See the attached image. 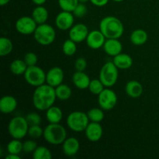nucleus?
Instances as JSON below:
<instances>
[{
  "label": "nucleus",
  "mask_w": 159,
  "mask_h": 159,
  "mask_svg": "<svg viewBox=\"0 0 159 159\" xmlns=\"http://www.w3.org/2000/svg\"><path fill=\"white\" fill-rule=\"evenodd\" d=\"M87 115L91 122L100 123L104 119V113L102 108L90 109Z\"/></svg>",
  "instance_id": "nucleus-29"
},
{
  "label": "nucleus",
  "mask_w": 159,
  "mask_h": 159,
  "mask_svg": "<svg viewBox=\"0 0 159 159\" xmlns=\"http://www.w3.org/2000/svg\"><path fill=\"white\" fill-rule=\"evenodd\" d=\"M75 16L72 12L62 10L55 18V25L60 30H68L74 26Z\"/></svg>",
  "instance_id": "nucleus-11"
},
{
  "label": "nucleus",
  "mask_w": 159,
  "mask_h": 159,
  "mask_svg": "<svg viewBox=\"0 0 159 159\" xmlns=\"http://www.w3.org/2000/svg\"><path fill=\"white\" fill-rule=\"evenodd\" d=\"M48 9L43 6H37V7L34 8L32 12V17L37 25L43 24L46 23L48 19Z\"/></svg>",
  "instance_id": "nucleus-23"
},
{
  "label": "nucleus",
  "mask_w": 159,
  "mask_h": 159,
  "mask_svg": "<svg viewBox=\"0 0 159 159\" xmlns=\"http://www.w3.org/2000/svg\"><path fill=\"white\" fill-rule=\"evenodd\" d=\"M7 152L9 154H15L19 155L23 152V143L19 139H14L9 141L7 144Z\"/></svg>",
  "instance_id": "nucleus-31"
},
{
  "label": "nucleus",
  "mask_w": 159,
  "mask_h": 159,
  "mask_svg": "<svg viewBox=\"0 0 159 159\" xmlns=\"http://www.w3.org/2000/svg\"><path fill=\"white\" fill-rule=\"evenodd\" d=\"M130 41L133 44L137 46H141L147 42L148 36L146 31L141 29H137L132 32L130 35Z\"/></svg>",
  "instance_id": "nucleus-24"
},
{
  "label": "nucleus",
  "mask_w": 159,
  "mask_h": 159,
  "mask_svg": "<svg viewBox=\"0 0 159 159\" xmlns=\"http://www.w3.org/2000/svg\"><path fill=\"white\" fill-rule=\"evenodd\" d=\"M87 113L81 111H74L67 117V125L70 130L75 132L85 131L89 124Z\"/></svg>",
  "instance_id": "nucleus-6"
},
{
  "label": "nucleus",
  "mask_w": 159,
  "mask_h": 159,
  "mask_svg": "<svg viewBox=\"0 0 159 159\" xmlns=\"http://www.w3.org/2000/svg\"><path fill=\"white\" fill-rule=\"evenodd\" d=\"M89 33L88 27L85 24L78 23L69 30V38L76 43H81L86 40Z\"/></svg>",
  "instance_id": "nucleus-12"
},
{
  "label": "nucleus",
  "mask_w": 159,
  "mask_h": 159,
  "mask_svg": "<svg viewBox=\"0 0 159 159\" xmlns=\"http://www.w3.org/2000/svg\"><path fill=\"white\" fill-rule=\"evenodd\" d=\"M118 68L113 61H108L103 65L99 72V79L106 88H110L116 83L118 79Z\"/></svg>",
  "instance_id": "nucleus-7"
},
{
  "label": "nucleus",
  "mask_w": 159,
  "mask_h": 159,
  "mask_svg": "<svg viewBox=\"0 0 159 159\" xmlns=\"http://www.w3.org/2000/svg\"><path fill=\"white\" fill-rule=\"evenodd\" d=\"M62 51L66 56H73L77 51L76 43L71 39H68L62 45Z\"/></svg>",
  "instance_id": "nucleus-30"
},
{
  "label": "nucleus",
  "mask_w": 159,
  "mask_h": 159,
  "mask_svg": "<svg viewBox=\"0 0 159 159\" xmlns=\"http://www.w3.org/2000/svg\"><path fill=\"white\" fill-rule=\"evenodd\" d=\"M106 39L107 38L105 36L100 30H93L89 33L85 40L89 48L93 50H97L103 47Z\"/></svg>",
  "instance_id": "nucleus-13"
},
{
  "label": "nucleus",
  "mask_w": 159,
  "mask_h": 159,
  "mask_svg": "<svg viewBox=\"0 0 159 159\" xmlns=\"http://www.w3.org/2000/svg\"><path fill=\"white\" fill-rule=\"evenodd\" d=\"M17 107V100L12 96H4L0 99V111L5 114L12 113Z\"/></svg>",
  "instance_id": "nucleus-18"
},
{
  "label": "nucleus",
  "mask_w": 159,
  "mask_h": 159,
  "mask_svg": "<svg viewBox=\"0 0 159 159\" xmlns=\"http://www.w3.org/2000/svg\"><path fill=\"white\" fill-rule=\"evenodd\" d=\"M64 71L59 67L51 68L46 74V82L48 85L56 88L63 82Z\"/></svg>",
  "instance_id": "nucleus-14"
},
{
  "label": "nucleus",
  "mask_w": 159,
  "mask_h": 159,
  "mask_svg": "<svg viewBox=\"0 0 159 159\" xmlns=\"http://www.w3.org/2000/svg\"><path fill=\"white\" fill-rule=\"evenodd\" d=\"M87 139L91 142H97L102 138L103 130L99 123L91 122L85 130Z\"/></svg>",
  "instance_id": "nucleus-15"
},
{
  "label": "nucleus",
  "mask_w": 159,
  "mask_h": 159,
  "mask_svg": "<svg viewBox=\"0 0 159 159\" xmlns=\"http://www.w3.org/2000/svg\"><path fill=\"white\" fill-rule=\"evenodd\" d=\"M92 4L98 7H102L108 3L109 0H89Z\"/></svg>",
  "instance_id": "nucleus-40"
},
{
  "label": "nucleus",
  "mask_w": 159,
  "mask_h": 159,
  "mask_svg": "<svg viewBox=\"0 0 159 159\" xmlns=\"http://www.w3.org/2000/svg\"><path fill=\"white\" fill-rule=\"evenodd\" d=\"M10 0H0V6H4L9 2Z\"/></svg>",
  "instance_id": "nucleus-43"
},
{
  "label": "nucleus",
  "mask_w": 159,
  "mask_h": 159,
  "mask_svg": "<svg viewBox=\"0 0 159 159\" xmlns=\"http://www.w3.org/2000/svg\"><path fill=\"white\" fill-rule=\"evenodd\" d=\"M98 102L99 107L103 110H111L117 103V96L114 91L106 88L98 96Z\"/></svg>",
  "instance_id": "nucleus-9"
},
{
  "label": "nucleus",
  "mask_w": 159,
  "mask_h": 159,
  "mask_svg": "<svg viewBox=\"0 0 159 159\" xmlns=\"http://www.w3.org/2000/svg\"><path fill=\"white\" fill-rule=\"evenodd\" d=\"M72 13L75 17H77V18H82L85 16L87 13V7L85 3L79 2L77 6L73 10Z\"/></svg>",
  "instance_id": "nucleus-36"
},
{
  "label": "nucleus",
  "mask_w": 159,
  "mask_h": 159,
  "mask_svg": "<svg viewBox=\"0 0 159 159\" xmlns=\"http://www.w3.org/2000/svg\"><path fill=\"white\" fill-rule=\"evenodd\" d=\"M43 138L49 144L59 145L63 144L67 138L65 127L60 124H49L43 130Z\"/></svg>",
  "instance_id": "nucleus-3"
},
{
  "label": "nucleus",
  "mask_w": 159,
  "mask_h": 159,
  "mask_svg": "<svg viewBox=\"0 0 159 159\" xmlns=\"http://www.w3.org/2000/svg\"><path fill=\"white\" fill-rule=\"evenodd\" d=\"M6 159H20L19 155H15V154H9L6 156Z\"/></svg>",
  "instance_id": "nucleus-41"
},
{
  "label": "nucleus",
  "mask_w": 159,
  "mask_h": 159,
  "mask_svg": "<svg viewBox=\"0 0 159 159\" xmlns=\"http://www.w3.org/2000/svg\"><path fill=\"white\" fill-rule=\"evenodd\" d=\"M23 60L26 62L27 66H34V65H37V61H38V57L35 53L28 52L25 54Z\"/></svg>",
  "instance_id": "nucleus-37"
},
{
  "label": "nucleus",
  "mask_w": 159,
  "mask_h": 159,
  "mask_svg": "<svg viewBox=\"0 0 159 159\" xmlns=\"http://www.w3.org/2000/svg\"><path fill=\"white\" fill-rule=\"evenodd\" d=\"M33 158L34 159H51L52 154L48 148L38 146L33 152Z\"/></svg>",
  "instance_id": "nucleus-28"
},
{
  "label": "nucleus",
  "mask_w": 159,
  "mask_h": 159,
  "mask_svg": "<svg viewBox=\"0 0 159 159\" xmlns=\"http://www.w3.org/2000/svg\"><path fill=\"white\" fill-rule=\"evenodd\" d=\"M79 2V0H58V5L61 9L68 12H73Z\"/></svg>",
  "instance_id": "nucleus-33"
},
{
  "label": "nucleus",
  "mask_w": 159,
  "mask_h": 159,
  "mask_svg": "<svg viewBox=\"0 0 159 159\" xmlns=\"http://www.w3.org/2000/svg\"><path fill=\"white\" fill-rule=\"evenodd\" d=\"M13 49V44L10 39L7 37H1L0 39V56L5 57L11 54Z\"/></svg>",
  "instance_id": "nucleus-27"
},
{
  "label": "nucleus",
  "mask_w": 159,
  "mask_h": 159,
  "mask_svg": "<svg viewBox=\"0 0 159 159\" xmlns=\"http://www.w3.org/2000/svg\"><path fill=\"white\" fill-rule=\"evenodd\" d=\"M26 120L29 126L40 125L41 123V117L37 113H30L26 116Z\"/></svg>",
  "instance_id": "nucleus-35"
},
{
  "label": "nucleus",
  "mask_w": 159,
  "mask_h": 159,
  "mask_svg": "<svg viewBox=\"0 0 159 159\" xmlns=\"http://www.w3.org/2000/svg\"><path fill=\"white\" fill-rule=\"evenodd\" d=\"M80 148V143L75 138H66L62 144V150L66 156L71 157L75 155Z\"/></svg>",
  "instance_id": "nucleus-16"
},
{
  "label": "nucleus",
  "mask_w": 159,
  "mask_h": 159,
  "mask_svg": "<svg viewBox=\"0 0 159 159\" xmlns=\"http://www.w3.org/2000/svg\"><path fill=\"white\" fill-rule=\"evenodd\" d=\"M43 130L40 125L30 126L29 130H28V135L30 138H34V139H37V138H39L41 136H43Z\"/></svg>",
  "instance_id": "nucleus-34"
},
{
  "label": "nucleus",
  "mask_w": 159,
  "mask_h": 159,
  "mask_svg": "<svg viewBox=\"0 0 159 159\" xmlns=\"http://www.w3.org/2000/svg\"><path fill=\"white\" fill-rule=\"evenodd\" d=\"M29 124L26 117L23 116H15L9 121L8 125V131L9 135L14 139H23L28 134Z\"/></svg>",
  "instance_id": "nucleus-4"
},
{
  "label": "nucleus",
  "mask_w": 159,
  "mask_h": 159,
  "mask_svg": "<svg viewBox=\"0 0 159 159\" xmlns=\"http://www.w3.org/2000/svg\"><path fill=\"white\" fill-rule=\"evenodd\" d=\"M87 68V61L84 57H79L75 62V68L76 71H84Z\"/></svg>",
  "instance_id": "nucleus-39"
},
{
  "label": "nucleus",
  "mask_w": 159,
  "mask_h": 159,
  "mask_svg": "<svg viewBox=\"0 0 159 159\" xmlns=\"http://www.w3.org/2000/svg\"><path fill=\"white\" fill-rule=\"evenodd\" d=\"M103 49L108 55L115 57L122 53L123 45L119 39H107L103 45Z\"/></svg>",
  "instance_id": "nucleus-17"
},
{
  "label": "nucleus",
  "mask_w": 159,
  "mask_h": 159,
  "mask_svg": "<svg viewBox=\"0 0 159 159\" xmlns=\"http://www.w3.org/2000/svg\"><path fill=\"white\" fill-rule=\"evenodd\" d=\"M89 1V0H79V2H81V3H86V2H88Z\"/></svg>",
  "instance_id": "nucleus-44"
},
{
  "label": "nucleus",
  "mask_w": 159,
  "mask_h": 159,
  "mask_svg": "<svg viewBox=\"0 0 159 159\" xmlns=\"http://www.w3.org/2000/svg\"><path fill=\"white\" fill-rule=\"evenodd\" d=\"M31 1L37 6H43L46 2L47 0H31Z\"/></svg>",
  "instance_id": "nucleus-42"
},
{
  "label": "nucleus",
  "mask_w": 159,
  "mask_h": 159,
  "mask_svg": "<svg viewBox=\"0 0 159 159\" xmlns=\"http://www.w3.org/2000/svg\"><path fill=\"white\" fill-rule=\"evenodd\" d=\"M55 93L57 99L62 101L68 100L71 96V93H71V88L68 85L62 83L59 85L58 86L56 87Z\"/></svg>",
  "instance_id": "nucleus-26"
},
{
  "label": "nucleus",
  "mask_w": 159,
  "mask_h": 159,
  "mask_svg": "<svg viewBox=\"0 0 159 159\" xmlns=\"http://www.w3.org/2000/svg\"><path fill=\"white\" fill-rule=\"evenodd\" d=\"M55 88L48 84L36 87L33 94V104L37 110L43 111L54 106L56 100Z\"/></svg>",
  "instance_id": "nucleus-1"
},
{
  "label": "nucleus",
  "mask_w": 159,
  "mask_h": 159,
  "mask_svg": "<svg viewBox=\"0 0 159 159\" xmlns=\"http://www.w3.org/2000/svg\"><path fill=\"white\" fill-rule=\"evenodd\" d=\"M99 30L107 39H119L124 34V26L119 19L108 16L99 23Z\"/></svg>",
  "instance_id": "nucleus-2"
},
{
  "label": "nucleus",
  "mask_w": 159,
  "mask_h": 159,
  "mask_svg": "<svg viewBox=\"0 0 159 159\" xmlns=\"http://www.w3.org/2000/svg\"><path fill=\"white\" fill-rule=\"evenodd\" d=\"M113 1L116 2H121L124 1V0H113Z\"/></svg>",
  "instance_id": "nucleus-45"
},
{
  "label": "nucleus",
  "mask_w": 159,
  "mask_h": 159,
  "mask_svg": "<svg viewBox=\"0 0 159 159\" xmlns=\"http://www.w3.org/2000/svg\"><path fill=\"white\" fill-rule=\"evenodd\" d=\"M38 147L37 142L31 140H27L25 142L23 143V152L26 153H31L36 150V148Z\"/></svg>",
  "instance_id": "nucleus-38"
},
{
  "label": "nucleus",
  "mask_w": 159,
  "mask_h": 159,
  "mask_svg": "<svg viewBox=\"0 0 159 159\" xmlns=\"http://www.w3.org/2000/svg\"><path fill=\"white\" fill-rule=\"evenodd\" d=\"M37 23L33 19L32 16H22L16 20L15 23V28L16 31L23 35H30L34 34L37 27Z\"/></svg>",
  "instance_id": "nucleus-10"
},
{
  "label": "nucleus",
  "mask_w": 159,
  "mask_h": 159,
  "mask_svg": "<svg viewBox=\"0 0 159 159\" xmlns=\"http://www.w3.org/2000/svg\"><path fill=\"white\" fill-rule=\"evenodd\" d=\"M34 37L39 44L48 46L55 40L56 31L53 26L43 23L37 26L34 33Z\"/></svg>",
  "instance_id": "nucleus-5"
},
{
  "label": "nucleus",
  "mask_w": 159,
  "mask_h": 159,
  "mask_svg": "<svg viewBox=\"0 0 159 159\" xmlns=\"http://www.w3.org/2000/svg\"><path fill=\"white\" fill-rule=\"evenodd\" d=\"M23 75L26 82L31 86L38 87L46 82V73L37 65L28 66Z\"/></svg>",
  "instance_id": "nucleus-8"
},
{
  "label": "nucleus",
  "mask_w": 159,
  "mask_h": 159,
  "mask_svg": "<svg viewBox=\"0 0 159 159\" xmlns=\"http://www.w3.org/2000/svg\"><path fill=\"white\" fill-rule=\"evenodd\" d=\"M125 91L127 96L133 99L139 98L143 93V85L136 80L129 81L125 86Z\"/></svg>",
  "instance_id": "nucleus-20"
},
{
  "label": "nucleus",
  "mask_w": 159,
  "mask_h": 159,
  "mask_svg": "<svg viewBox=\"0 0 159 159\" xmlns=\"http://www.w3.org/2000/svg\"><path fill=\"white\" fill-rule=\"evenodd\" d=\"M113 62L117 67L118 69L125 70L128 69V68H130L132 66V65H133V59H132V57L129 54L120 53V54L113 57Z\"/></svg>",
  "instance_id": "nucleus-21"
},
{
  "label": "nucleus",
  "mask_w": 159,
  "mask_h": 159,
  "mask_svg": "<svg viewBox=\"0 0 159 159\" xmlns=\"http://www.w3.org/2000/svg\"><path fill=\"white\" fill-rule=\"evenodd\" d=\"M27 67L28 66L26 65L24 60L16 59L13 61L11 62L9 69H10V71L13 75H24Z\"/></svg>",
  "instance_id": "nucleus-25"
},
{
  "label": "nucleus",
  "mask_w": 159,
  "mask_h": 159,
  "mask_svg": "<svg viewBox=\"0 0 159 159\" xmlns=\"http://www.w3.org/2000/svg\"><path fill=\"white\" fill-rule=\"evenodd\" d=\"M91 80L84 71H76L72 75V82L79 89H86L89 86Z\"/></svg>",
  "instance_id": "nucleus-19"
},
{
  "label": "nucleus",
  "mask_w": 159,
  "mask_h": 159,
  "mask_svg": "<svg viewBox=\"0 0 159 159\" xmlns=\"http://www.w3.org/2000/svg\"><path fill=\"white\" fill-rule=\"evenodd\" d=\"M88 89L91 93L99 96L102 93V90L105 89V85L101 82L100 79H93L90 82L89 86Z\"/></svg>",
  "instance_id": "nucleus-32"
},
{
  "label": "nucleus",
  "mask_w": 159,
  "mask_h": 159,
  "mask_svg": "<svg viewBox=\"0 0 159 159\" xmlns=\"http://www.w3.org/2000/svg\"><path fill=\"white\" fill-rule=\"evenodd\" d=\"M46 118L49 124H59L63 118L62 110L59 107L52 106L46 110Z\"/></svg>",
  "instance_id": "nucleus-22"
}]
</instances>
